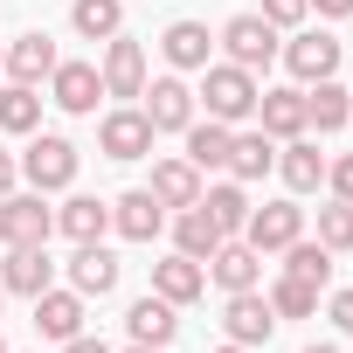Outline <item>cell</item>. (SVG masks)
I'll use <instances>...</instances> for the list:
<instances>
[{"mask_svg":"<svg viewBox=\"0 0 353 353\" xmlns=\"http://www.w3.org/2000/svg\"><path fill=\"white\" fill-rule=\"evenodd\" d=\"M256 14H263V21H270V28L284 35V28H305V14H312V0H263Z\"/></svg>","mask_w":353,"mask_h":353,"instance_id":"e575fe53","label":"cell"},{"mask_svg":"<svg viewBox=\"0 0 353 353\" xmlns=\"http://www.w3.org/2000/svg\"><path fill=\"white\" fill-rule=\"evenodd\" d=\"M56 236V208H49V194H8V201H0V243H8V250H35V243H49Z\"/></svg>","mask_w":353,"mask_h":353,"instance_id":"8992f818","label":"cell"},{"mask_svg":"<svg viewBox=\"0 0 353 353\" xmlns=\"http://www.w3.org/2000/svg\"><path fill=\"white\" fill-rule=\"evenodd\" d=\"M346 90H353V83H346Z\"/></svg>","mask_w":353,"mask_h":353,"instance_id":"7dc6e473","label":"cell"},{"mask_svg":"<svg viewBox=\"0 0 353 353\" xmlns=\"http://www.w3.org/2000/svg\"><path fill=\"white\" fill-rule=\"evenodd\" d=\"M125 332H132L139 346H173V332H181V305H166L159 291H145V298H132Z\"/></svg>","mask_w":353,"mask_h":353,"instance_id":"d6986e66","label":"cell"},{"mask_svg":"<svg viewBox=\"0 0 353 353\" xmlns=\"http://www.w3.org/2000/svg\"><path fill=\"white\" fill-rule=\"evenodd\" d=\"M229 181H243V188H256L263 173H277V139L256 125V132H236V145H229Z\"/></svg>","mask_w":353,"mask_h":353,"instance_id":"603a6c76","label":"cell"},{"mask_svg":"<svg viewBox=\"0 0 353 353\" xmlns=\"http://www.w3.org/2000/svg\"><path fill=\"white\" fill-rule=\"evenodd\" d=\"M125 353H166V346H139V339H132V346H125Z\"/></svg>","mask_w":353,"mask_h":353,"instance_id":"7bdbcfd3","label":"cell"},{"mask_svg":"<svg viewBox=\"0 0 353 353\" xmlns=\"http://www.w3.org/2000/svg\"><path fill=\"white\" fill-rule=\"evenodd\" d=\"M277 173H284L291 194H319V188H325V152H319V139H312V132L284 139V145H277Z\"/></svg>","mask_w":353,"mask_h":353,"instance_id":"e0dca14e","label":"cell"},{"mask_svg":"<svg viewBox=\"0 0 353 353\" xmlns=\"http://www.w3.org/2000/svg\"><path fill=\"white\" fill-rule=\"evenodd\" d=\"M145 188H152V201L173 215V208H194V201H201L208 173H201L188 152H166V159H152V181H145Z\"/></svg>","mask_w":353,"mask_h":353,"instance_id":"30bf717a","label":"cell"},{"mask_svg":"<svg viewBox=\"0 0 353 353\" xmlns=\"http://www.w3.org/2000/svg\"><path fill=\"white\" fill-rule=\"evenodd\" d=\"M14 181H21V159H14L8 145H0V201H8V194H14Z\"/></svg>","mask_w":353,"mask_h":353,"instance_id":"74e56055","label":"cell"},{"mask_svg":"<svg viewBox=\"0 0 353 353\" xmlns=\"http://www.w3.org/2000/svg\"><path fill=\"white\" fill-rule=\"evenodd\" d=\"M139 97H145L139 111L152 118V132H188V125H194V111H201V104H194V83H188L181 70H166V77H152V83H145Z\"/></svg>","mask_w":353,"mask_h":353,"instance_id":"52a82bcc","label":"cell"},{"mask_svg":"<svg viewBox=\"0 0 353 353\" xmlns=\"http://www.w3.org/2000/svg\"><path fill=\"white\" fill-rule=\"evenodd\" d=\"M319 243H325L332 256L353 250V201H325V208H319Z\"/></svg>","mask_w":353,"mask_h":353,"instance_id":"836d02e7","label":"cell"},{"mask_svg":"<svg viewBox=\"0 0 353 353\" xmlns=\"http://www.w3.org/2000/svg\"><path fill=\"white\" fill-rule=\"evenodd\" d=\"M0 77H8V70H0Z\"/></svg>","mask_w":353,"mask_h":353,"instance_id":"bcb514c9","label":"cell"},{"mask_svg":"<svg viewBox=\"0 0 353 353\" xmlns=\"http://www.w3.org/2000/svg\"><path fill=\"white\" fill-rule=\"evenodd\" d=\"M325 319H332L339 332H353V291H332V298H325Z\"/></svg>","mask_w":353,"mask_h":353,"instance_id":"8d00e7d4","label":"cell"},{"mask_svg":"<svg viewBox=\"0 0 353 353\" xmlns=\"http://www.w3.org/2000/svg\"><path fill=\"white\" fill-rule=\"evenodd\" d=\"M152 291H159L166 305H194V298L208 291V263H194V256L173 250V256H159V263H152Z\"/></svg>","mask_w":353,"mask_h":353,"instance_id":"7402d4cb","label":"cell"},{"mask_svg":"<svg viewBox=\"0 0 353 353\" xmlns=\"http://www.w3.org/2000/svg\"><path fill=\"white\" fill-rule=\"evenodd\" d=\"M229 236L215 229V215L194 201V208H173V250H181V256H194V263H208L215 250H222Z\"/></svg>","mask_w":353,"mask_h":353,"instance_id":"d4e9b609","label":"cell"},{"mask_svg":"<svg viewBox=\"0 0 353 353\" xmlns=\"http://www.w3.org/2000/svg\"><path fill=\"white\" fill-rule=\"evenodd\" d=\"M159 56H166V70H208L215 63V35H208V21H166V35H159Z\"/></svg>","mask_w":353,"mask_h":353,"instance_id":"2e32d148","label":"cell"},{"mask_svg":"<svg viewBox=\"0 0 353 353\" xmlns=\"http://www.w3.org/2000/svg\"><path fill=\"white\" fill-rule=\"evenodd\" d=\"M70 291L111 298V291H118V256H111L104 243H77V256H70Z\"/></svg>","mask_w":353,"mask_h":353,"instance_id":"cb8c5ba5","label":"cell"},{"mask_svg":"<svg viewBox=\"0 0 353 353\" xmlns=\"http://www.w3.org/2000/svg\"><path fill=\"white\" fill-rule=\"evenodd\" d=\"M222 332H229L236 346H270V332H277V312H270L263 284H256V291H229V298H222Z\"/></svg>","mask_w":353,"mask_h":353,"instance_id":"9c48e42d","label":"cell"},{"mask_svg":"<svg viewBox=\"0 0 353 353\" xmlns=\"http://www.w3.org/2000/svg\"><path fill=\"white\" fill-rule=\"evenodd\" d=\"M0 132H8V139L42 132V90L35 83H0Z\"/></svg>","mask_w":353,"mask_h":353,"instance_id":"f546056e","label":"cell"},{"mask_svg":"<svg viewBox=\"0 0 353 353\" xmlns=\"http://www.w3.org/2000/svg\"><path fill=\"white\" fill-rule=\"evenodd\" d=\"M0 284H8V298H42V291L56 284V256H49V243H35V250H8Z\"/></svg>","mask_w":353,"mask_h":353,"instance_id":"ac0fdd59","label":"cell"},{"mask_svg":"<svg viewBox=\"0 0 353 353\" xmlns=\"http://www.w3.org/2000/svg\"><path fill=\"white\" fill-rule=\"evenodd\" d=\"M263 298H270L277 319H312V312H319V284H298V277H277Z\"/></svg>","mask_w":353,"mask_h":353,"instance_id":"d6a6232c","label":"cell"},{"mask_svg":"<svg viewBox=\"0 0 353 353\" xmlns=\"http://www.w3.org/2000/svg\"><path fill=\"white\" fill-rule=\"evenodd\" d=\"M256 97H263V83H256L250 70H236V63H208V70H201V90H194V104H201L208 118H222V125L256 118Z\"/></svg>","mask_w":353,"mask_h":353,"instance_id":"7a4b0ae2","label":"cell"},{"mask_svg":"<svg viewBox=\"0 0 353 353\" xmlns=\"http://www.w3.org/2000/svg\"><path fill=\"white\" fill-rule=\"evenodd\" d=\"M0 305H8V284H0Z\"/></svg>","mask_w":353,"mask_h":353,"instance_id":"ee69618b","label":"cell"},{"mask_svg":"<svg viewBox=\"0 0 353 353\" xmlns=\"http://www.w3.org/2000/svg\"><path fill=\"white\" fill-rule=\"evenodd\" d=\"M215 353H256V346H236V339H222V346H215Z\"/></svg>","mask_w":353,"mask_h":353,"instance_id":"b9f144b4","label":"cell"},{"mask_svg":"<svg viewBox=\"0 0 353 353\" xmlns=\"http://www.w3.org/2000/svg\"><path fill=\"white\" fill-rule=\"evenodd\" d=\"M208 284L229 298V291H256L263 284V250L256 243H243V236H229L215 256H208Z\"/></svg>","mask_w":353,"mask_h":353,"instance_id":"4fadbf2b","label":"cell"},{"mask_svg":"<svg viewBox=\"0 0 353 353\" xmlns=\"http://www.w3.org/2000/svg\"><path fill=\"white\" fill-rule=\"evenodd\" d=\"M325 188H332V201H353V152L325 159Z\"/></svg>","mask_w":353,"mask_h":353,"instance_id":"d590c367","label":"cell"},{"mask_svg":"<svg viewBox=\"0 0 353 353\" xmlns=\"http://www.w3.org/2000/svg\"><path fill=\"white\" fill-rule=\"evenodd\" d=\"M111 229H118L125 243H152V236L166 229V208L152 201V188H132V194L111 201Z\"/></svg>","mask_w":353,"mask_h":353,"instance_id":"44dd1931","label":"cell"},{"mask_svg":"<svg viewBox=\"0 0 353 353\" xmlns=\"http://www.w3.org/2000/svg\"><path fill=\"white\" fill-rule=\"evenodd\" d=\"M97 97H104L97 63H56V77H49V104H56V111H70V118H97Z\"/></svg>","mask_w":353,"mask_h":353,"instance_id":"7c38bea8","label":"cell"},{"mask_svg":"<svg viewBox=\"0 0 353 353\" xmlns=\"http://www.w3.org/2000/svg\"><path fill=\"white\" fill-rule=\"evenodd\" d=\"M181 139H188V159H194L201 173H222V166H229V145H236V125H222V118H194Z\"/></svg>","mask_w":353,"mask_h":353,"instance_id":"83f0119b","label":"cell"},{"mask_svg":"<svg viewBox=\"0 0 353 353\" xmlns=\"http://www.w3.org/2000/svg\"><path fill=\"white\" fill-rule=\"evenodd\" d=\"M298 236H305V208H298V201H263V208H250V222H243V243H256L263 256L291 250Z\"/></svg>","mask_w":353,"mask_h":353,"instance_id":"8fae6325","label":"cell"},{"mask_svg":"<svg viewBox=\"0 0 353 353\" xmlns=\"http://www.w3.org/2000/svg\"><path fill=\"white\" fill-rule=\"evenodd\" d=\"M201 208L215 215V229H222V236H243V222H250V188H243V181L201 188Z\"/></svg>","mask_w":353,"mask_h":353,"instance_id":"4dcf8cb0","label":"cell"},{"mask_svg":"<svg viewBox=\"0 0 353 353\" xmlns=\"http://www.w3.org/2000/svg\"><path fill=\"white\" fill-rule=\"evenodd\" d=\"M97 77H104V97H118V104H139V90H145V42H132V35H111V42H104V63H97Z\"/></svg>","mask_w":353,"mask_h":353,"instance_id":"ba28073f","label":"cell"},{"mask_svg":"<svg viewBox=\"0 0 353 353\" xmlns=\"http://www.w3.org/2000/svg\"><path fill=\"white\" fill-rule=\"evenodd\" d=\"M56 229H63L70 243H104V236H111V201H97V194H70V201L56 208Z\"/></svg>","mask_w":353,"mask_h":353,"instance_id":"484cf974","label":"cell"},{"mask_svg":"<svg viewBox=\"0 0 353 353\" xmlns=\"http://www.w3.org/2000/svg\"><path fill=\"white\" fill-rule=\"evenodd\" d=\"M256 125H263L270 139H298V132H305V83H298V90H291V83H284V90H263V97H256Z\"/></svg>","mask_w":353,"mask_h":353,"instance_id":"4316f807","label":"cell"},{"mask_svg":"<svg viewBox=\"0 0 353 353\" xmlns=\"http://www.w3.org/2000/svg\"><path fill=\"white\" fill-rule=\"evenodd\" d=\"M0 353H8V339H0Z\"/></svg>","mask_w":353,"mask_h":353,"instance_id":"f6af8a7d","label":"cell"},{"mask_svg":"<svg viewBox=\"0 0 353 353\" xmlns=\"http://www.w3.org/2000/svg\"><path fill=\"white\" fill-rule=\"evenodd\" d=\"M28 305H35V332L63 346V339H77V332H83V305H90V298H83V291H70V284H49V291H42V298H28Z\"/></svg>","mask_w":353,"mask_h":353,"instance_id":"5bb4252c","label":"cell"},{"mask_svg":"<svg viewBox=\"0 0 353 353\" xmlns=\"http://www.w3.org/2000/svg\"><path fill=\"white\" fill-rule=\"evenodd\" d=\"M63 353H111L97 332H77V339H63Z\"/></svg>","mask_w":353,"mask_h":353,"instance_id":"f35d334b","label":"cell"},{"mask_svg":"<svg viewBox=\"0 0 353 353\" xmlns=\"http://www.w3.org/2000/svg\"><path fill=\"white\" fill-rule=\"evenodd\" d=\"M346 118H353V90H346L339 77H325V83H305V132L332 139Z\"/></svg>","mask_w":353,"mask_h":353,"instance_id":"ffe728a7","label":"cell"},{"mask_svg":"<svg viewBox=\"0 0 353 353\" xmlns=\"http://www.w3.org/2000/svg\"><path fill=\"white\" fill-rule=\"evenodd\" d=\"M284 256V277H298V284H319V291H332V250L325 243H291V250H277Z\"/></svg>","mask_w":353,"mask_h":353,"instance_id":"1f68e13d","label":"cell"},{"mask_svg":"<svg viewBox=\"0 0 353 353\" xmlns=\"http://www.w3.org/2000/svg\"><path fill=\"white\" fill-rule=\"evenodd\" d=\"M312 14H325V21H346V14H353V0H312Z\"/></svg>","mask_w":353,"mask_h":353,"instance_id":"ab89813d","label":"cell"},{"mask_svg":"<svg viewBox=\"0 0 353 353\" xmlns=\"http://www.w3.org/2000/svg\"><path fill=\"white\" fill-rule=\"evenodd\" d=\"M305 353H339V346H332V339H312V346H305Z\"/></svg>","mask_w":353,"mask_h":353,"instance_id":"60d3db41","label":"cell"},{"mask_svg":"<svg viewBox=\"0 0 353 353\" xmlns=\"http://www.w3.org/2000/svg\"><path fill=\"white\" fill-rule=\"evenodd\" d=\"M77 166H83V152H77L63 132H28L21 181H28L35 194H70V188H77Z\"/></svg>","mask_w":353,"mask_h":353,"instance_id":"3957f363","label":"cell"},{"mask_svg":"<svg viewBox=\"0 0 353 353\" xmlns=\"http://www.w3.org/2000/svg\"><path fill=\"white\" fill-rule=\"evenodd\" d=\"M70 28H77V42L125 35V0H70Z\"/></svg>","mask_w":353,"mask_h":353,"instance_id":"f1b7e54d","label":"cell"},{"mask_svg":"<svg viewBox=\"0 0 353 353\" xmlns=\"http://www.w3.org/2000/svg\"><path fill=\"white\" fill-rule=\"evenodd\" d=\"M277 56H284V70H291L298 83H325V77H339L346 42H339V35H325V28H291V42H284Z\"/></svg>","mask_w":353,"mask_h":353,"instance_id":"277c9868","label":"cell"},{"mask_svg":"<svg viewBox=\"0 0 353 353\" xmlns=\"http://www.w3.org/2000/svg\"><path fill=\"white\" fill-rule=\"evenodd\" d=\"M215 49H222V63H236V70H250V77H263L270 63H277V28L256 14V8H243V14H229L222 28H215Z\"/></svg>","mask_w":353,"mask_h":353,"instance_id":"6da1fadb","label":"cell"},{"mask_svg":"<svg viewBox=\"0 0 353 353\" xmlns=\"http://www.w3.org/2000/svg\"><path fill=\"white\" fill-rule=\"evenodd\" d=\"M56 42L42 35V28H28V35H14L8 42V56H0V70H8V83H49L56 77Z\"/></svg>","mask_w":353,"mask_h":353,"instance_id":"9a60e30c","label":"cell"},{"mask_svg":"<svg viewBox=\"0 0 353 353\" xmlns=\"http://www.w3.org/2000/svg\"><path fill=\"white\" fill-rule=\"evenodd\" d=\"M152 139H159V132H152V118H145L139 104H111V111L97 118V152H104V159H125V166H132V159H152Z\"/></svg>","mask_w":353,"mask_h":353,"instance_id":"5b68a950","label":"cell"}]
</instances>
